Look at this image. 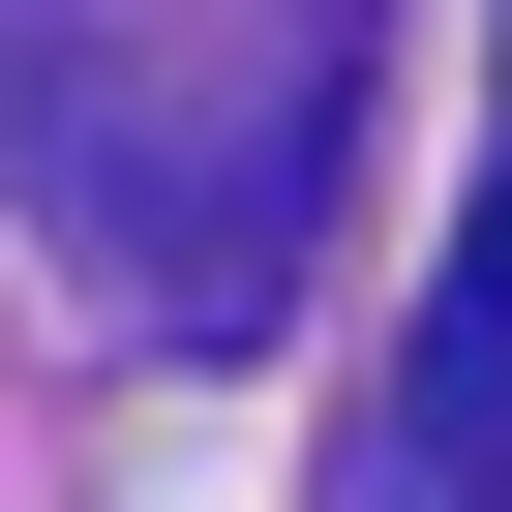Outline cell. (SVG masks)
<instances>
[{
	"instance_id": "1",
	"label": "cell",
	"mask_w": 512,
	"mask_h": 512,
	"mask_svg": "<svg viewBox=\"0 0 512 512\" xmlns=\"http://www.w3.org/2000/svg\"><path fill=\"white\" fill-rule=\"evenodd\" d=\"M422 482H512V181L452 241V332H422Z\"/></svg>"
}]
</instances>
